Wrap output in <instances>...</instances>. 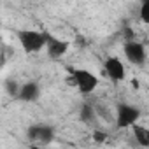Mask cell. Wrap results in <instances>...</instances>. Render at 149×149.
Masks as SVG:
<instances>
[{
  "instance_id": "1",
  "label": "cell",
  "mask_w": 149,
  "mask_h": 149,
  "mask_svg": "<svg viewBox=\"0 0 149 149\" xmlns=\"http://www.w3.org/2000/svg\"><path fill=\"white\" fill-rule=\"evenodd\" d=\"M18 40L23 47L25 53L28 54H33V53H39L46 47V42H47V33L46 32H40V30H32V28H23V30H18Z\"/></svg>"
},
{
  "instance_id": "10",
  "label": "cell",
  "mask_w": 149,
  "mask_h": 149,
  "mask_svg": "<svg viewBox=\"0 0 149 149\" xmlns=\"http://www.w3.org/2000/svg\"><path fill=\"white\" fill-rule=\"evenodd\" d=\"M79 118H81V121H83V123H86V125H93V123H95V119H97V114H95L93 105H91V104H84V105L81 107Z\"/></svg>"
},
{
  "instance_id": "7",
  "label": "cell",
  "mask_w": 149,
  "mask_h": 149,
  "mask_svg": "<svg viewBox=\"0 0 149 149\" xmlns=\"http://www.w3.org/2000/svg\"><path fill=\"white\" fill-rule=\"evenodd\" d=\"M46 49H47V54H49L51 58H61V56L68 51V42L63 40V39H58V37L47 33Z\"/></svg>"
},
{
  "instance_id": "3",
  "label": "cell",
  "mask_w": 149,
  "mask_h": 149,
  "mask_svg": "<svg viewBox=\"0 0 149 149\" xmlns=\"http://www.w3.org/2000/svg\"><path fill=\"white\" fill-rule=\"evenodd\" d=\"M54 128L51 125H46V123H37V125H32L28 126L26 130V137L32 144H37V147L40 146H47L54 140Z\"/></svg>"
},
{
  "instance_id": "4",
  "label": "cell",
  "mask_w": 149,
  "mask_h": 149,
  "mask_svg": "<svg viewBox=\"0 0 149 149\" xmlns=\"http://www.w3.org/2000/svg\"><path fill=\"white\" fill-rule=\"evenodd\" d=\"M140 119V109L132 104H119L116 107V126L118 128H132Z\"/></svg>"
},
{
  "instance_id": "9",
  "label": "cell",
  "mask_w": 149,
  "mask_h": 149,
  "mask_svg": "<svg viewBox=\"0 0 149 149\" xmlns=\"http://www.w3.org/2000/svg\"><path fill=\"white\" fill-rule=\"evenodd\" d=\"M132 130H133V137H135L139 147H140V149H147V147H149V130H147L146 126L139 125V123L133 125Z\"/></svg>"
},
{
  "instance_id": "12",
  "label": "cell",
  "mask_w": 149,
  "mask_h": 149,
  "mask_svg": "<svg viewBox=\"0 0 149 149\" xmlns=\"http://www.w3.org/2000/svg\"><path fill=\"white\" fill-rule=\"evenodd\" d=\"M140 19L144 23H149V0H144V2L140 4Z\"/></svg>"
},
{
  "instance_id": "13",
  "label": "cell",
  "mask_w": 149,
  "mask_h": 149,
  "mask_svg": "<svg viewBox=\"0 0 149 149\" xmlns=\"http://www.w3.org/2000/svg\"><path fill=\"white\" fill-rule=\"evenodd\" d=\"M0 26H2V23H0Z\"/></svg>"
},
{
  "instance_id": "2",
  "label": "cell",
  "mask_w": 149,
  "mask_h": 149,
  "mask_svg": "<svg viewBox=\"0 0 149 149\" xmlns=\"http://www.w3.org/2000/svg\"><path fill=\"white\" fill-rule=\"evenodd\" d=\"M70 83L83 95H90L98 88V76L88 68H70Z\"/></svg>"
},
{
  "instance_id": "6",
  "label": "cell",
  "mask_w": 149,
  "mask_h": 149,
  "mask_svg": "<svg viewBox=\"0 0 149 149\" xmlns=\"http://www.w3.org/2000/svg\"><path fill=\"white\" fill-rule=\"evenodd\" d=\"M104 72H105V76L114 81V83H121L125 81L126 77V68H125V63L121 61V58L118 56H109L105 58L104 61Z\"/></svg>"
},
{
  "instance_id": "5",
  "label": "cell",
  "mask_w": 149,
  "mask_h": 149,
  "mask_svg": "<svg viewBox=\"0 0 149 149\" xmlns=\"http://www.w3.org/2000/svg\"><path fill=\"white\" fill-rule=\"evenodd\" d=\"M123 54H125V58H126L132 65H135V67H142V65H146V61H147L146 46H144L142 42L135 40V39L125 42V46H123Z\"/></svg>"
},
{
  "instance_id": "11",
  "label": "cell",
  "mask_w": 149,
  "mask_h": 149,
  "mask_svg": "<svg viewBox=\"0 0 149 149\" xmlns=\"http://www.w3.org/2000/svg\"><path fill=\"white\" fill-rule=\"evenodd\" d=\"M19 84L21 83H18V81H14V79H7L6 81V84H4V88H6V91L11 95V97H18V91H19Z\"/></svg>"
},
{
  "instance_id": "8",
  "label": "cell",
  "mask_w": 149,
  "mask_h": 149,
  "mask_svg": "<svg viewBox=\"0 0 149 149\" xmlns=\"http://www.w3.org/2000/svg\"><path fill=\"white\" fill-rule=\"evenodd\" d=\"M40 97V88L35 81H28V83H21L19 84V91L18 97L21 102H35Z\"/></svg>"
}]
</instances>
